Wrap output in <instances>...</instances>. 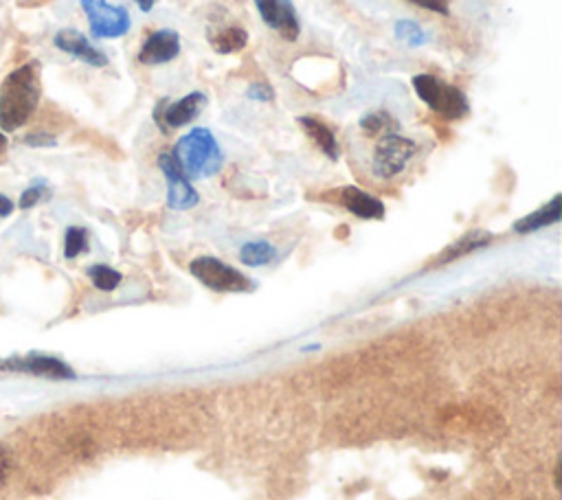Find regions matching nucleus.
I'll return each instance as SVG.
<instances>
[{
    "instance_id": "1",
    "label": "nucleus",
    "mask_w": 562,
    "mask_h": 500,
    "mask_svg": "<svg viewBox=\"0 0 562 500\" xmlns=\"http://www.w3.org/2000/svg\"><path fill=\"white\" fill-rule=\"evenodd\" d=\"M42 99L40 66L27 62L14 68L0 84V130L18 132L36 115Z\"/></svg>"
},
{
    "instance_id": "2",
    "label": "nucleus",
    "mask_w": 562,
    "mask_h": 500,
    "mask_svg": "<svg viewBox=\"0 0 562 500\" xmlns=\"http://www.w3.org/2000/svg\"><path fill=\"white\" fill-rule=\"evenodd\" d=\"M174 158L187 178H207L220 172L224 156L220 145L207 128H194L174 147Z\"/></svg>"
},
{
    "instance_id": "3",
    "label": "nucleus",
    "mask_w": 562,
    "mask_h": 500,
    "mask_svg": "<svg viewBox=\"0 0 562 500\" xmlns=\"http://www.w3.org/2000/svg\"><path fill=\"white\" fill-rule=\"evenodd\" d=\"M413 88L418 97L437 115L448 121H459L468 117L470 104L462 88L444 82V79L422 73L413 77Z\"/></svg>"
},
{
    "instance_id": "4",
    "label": "nucleus",
    "mask_w": 562,
    "mask_h": 500,
    "mask_svg": "<svg viewBox=\"0 0 562 500\" xmlns=\"http://www.w3.org/2000/svg\"><path fill=\"white\" fill-rule=\"evenodd\" d=\"M415 154H418V145H415V141L407 139V136L398 132L382 134V139L378 141L374 150L372 172L380 180L396 178L409 167Z\"/></svg>"
},
{
    "instance_id": "5",
    "label": "nucleus",
    "mask_w": 562,
    "mask_h": 500,
    "mask_svg": "<svg viewBox=\"0 0 562 500\" xmlns=\"http://www.w3.org/2000/svg\"><path fill=\"white\" fill-rule=\"evenodd\" d=\"M82 9L95 38L115 40L126 36L132 27L128 9L121 5H110L108 0H82Z\"/></svg>"
},
{
    "instance_id": "6",
    "label": "nucleus",
    "mask_w": 562,
    "mask_h": 500,
    "mask_svg": "<svg viewBox=\"0 0 562 500\" xmlns=\"http://www.w3.org/2000/svg\"><path fill=\"white\" fill-rule=\"evenodd\" d=\"M191 275L207 288L216 292H244L249 290V279L235 268L222 264L216 257H198L191 261Z\"/></svg>"
},
{
    "instance_id": "7",
    "label": "nucleus",
    "mask_w": 562,
    "mask_h": 500,
    "mask_svg": "<svg viewBox=\"0 0 562 500\" xmlns=\"http://www.w3.org/2000/svg\"><path fill=\"white\" fill-rule=\"evenodd\" d=\"M205 104H207V95L198 93V90L196 93L185 95L183 99L174 101V104H167V99H161L154 108V121L163 132L185 128L187 123H191L200 115Z\"/></svg>"
},
{
    "instance_id": "8",
    "label": "nucleus",
    "mask_w": 562,
    "mask_h": 500,
    "mask_svg": "<svg viewBox=\"0 0 562 500\" xmlns=\"http://www.w3.org/2000/svg\"><path fill=\"white\" fill-rule=\"evenodd\" d=\"M159 167L167 180V204H170V209L185 211V209L196 207L198 193L194 191V187L189 185V178L185 176L181 165L176 163L174 154H167V152L161 154Z\"/></svg>"
},
{
    "instance_id": "9",
    "label": "nucleus",
    "mask_w": 562,
    "mask_h": 500,
    "mask_svg": "<svg viewBox=\"0 0 562 500\" xmlns=\"http://www.w3.org/2000/svg\"><path fill=\"white\" fill-rule=\"evenodd\" d=\"M53 44L58 51L71 55V58L80 60L93 68H104L110 62L108 55L101 49H97L95 44L77 29H60L58 33H55Z\"/></svg>"
},
{
    "instance_id": "10",
    "label": "nucleus",
    "mask_w": 562,
    "mask_h": 500,
    "mask_svg": "<svg viewBox=\"0 0 562 500\" xmlns=\"http://www.w3.org/2000/svg\"><path fill=\"white\" fill-rule=\"evenodd\" d=\"M255 7L266 25L279 31V36H284L290 42L299 38L301 25L292 0H255Z\"/></svg>"
},
{
    "instance_id": "11",
    "label": "nucleus",
    "mask_w": 562,
    "mask_h": 500,
    "mask_svg": "<svg viewBox=\"0 0 562 500\" xmlns=\"http://www.w3.org/2000/svg\"><path fill=\"white\" fill-rule=\"evenodd\" d=\"M181 36L174 29H159L148 36L139 49V62L145 66H159L178 58Z\"/></svg>"
},
{
    "instance_id": "12",
    "label": "nucleus",
    "mask_w": 562,
    "mask_h": 500,
    "mask_svg": "<svg viewBox=\"0 0 562 500\" xmlns=\"http://www.w3.org/2000/svg\"><path fill=\"white\" fill-rule=\"evenodd\" d=\"M341 202L347 211H352L354 215H358V218H363V220L385 218V204L358 187H345L341 191Z\"/></svg>"
},
{
    "instance_id": "13",
    "label": "nucleus",
    "mask_w": 562,
    "mask_h": 500,
    "mask_svg": "<svg viewBox=\"0 0 562 500\" xmlns=\"http://www.w3.org/2000/svg\"><path fill=\"white\" fill-rule=\"evenodd\" d=\"M0 369H14V371H29L36 375H49V378H73V371L62 365L60 360L55 358H44V356H36V358H25V360H14V362H5L0 365Z\"/></svg>"
},
{
    "instance_id": "14",
    "label": "nucleus",
    "mask_w": 562,
    "mask_h": 500,
    "mask_svg": "<svg viewBox=\"0 0 562 500\" xmlns=\"http://www.w3.org/2000/svg\"><path fill=\"white\" fill-rule=\"evenodd\" d=\"M301 123V128L303 132H306L310 139L317 143L321 150L325 152V156L332 158V161H336V158L341 156V150H339V141H336V136L334 132L325 125L323 121L319 119H312V117H299L297 119Z\"/></svg>"
},
{
    "instance_id": "15",
    "label": "nucleus",
    "mask_w": 562,
    "mask_h": 500,
    "mask_svg": "<svg viewBox=\"0 0 562 500\" xmlns=\"http://www.w3.org/2000/svg\"><path fill=\"white\" fill-rule=\"evenodd\" d=\"M558 220H560V196H556L552 202L547 204V207L538 209L536 213L527 215V218L516 222L514 224V231L516 233H532V231L543 229V226L556 224Z\"/></svg>"
},
{
    "instance_id": "16",
    "label": "nucleus",
    "mask_w": 562,
    "mask_h": 500,
    "mask_svg": "<svg viewBox=\"0 0 562 500\" xmlns=\"http://www.w3.org/2000/svg\"><path fill=\"white\" fill-rule=\"evenodd\" d=\"M209 42H211V47L222 55L238 53L246 47V42H249V33L240 27H229V29L218 31L216 36L209 38Z\"/></svg>"
},
{
    "instance_id": "17",
    "label": "nucleus",
    "mask_w": 562,
    "mask_h": 500,
    "mask_svg": "<svg viewBox=\"0 0 562 500\" xmlns=\"http://www.w3.org/2000/svg\"><path fill=\"white\" fill-rule=\"evenodd\" d=\"M490 240H492V237L488 233H481V231L470 233L446 250L444 257H442V264H446V261H453L457 257H462V255H468V253H472V250L486 246Z\"/></svg>"
},
{
    "instance_id": "18",
    "label": "nucleus",
    "mask_w": 562,
    "mask_h": 500,
    "mask_svg": "<svg viewBox=\"0 0 562 500\" xmlns=\"http://www.w3.org/2000/svg\"><path fill=\"white\" fill-rule=\"evenodd\" d=\"M275 255H277L275 248L268 242H251V244H244L240 250V259L251 268L268 264V261L275 259Z\"/></svg>"
},
{
    "instance_id": "19",
    "label": "nucleus",
    "mask_w": 562,
    "mask_h": 500,
    "mask_svg": "<svg viewBox=\"0 0 562 500\" xmlns=\"http://www.w3.org/2000/svg\"><path fill=\"white\" fill-rule=\"evenodd\" d=\"M88 277H91L93 286L101 292H112L115 288H119V283H121V275L115 268L101 266V264L88 268Z\"/></svg>"
},
{
    "instance_id": "20",
    "label": "nucleus",
    "mask_w": 562,
    "mask_h": 500,
    "mask_svg": "<svg viewBox=\"0 0 562 500\" xmlns=\"http://www.w3.org/2000/svg\"><path fill=\"white\" fill-rule=\"evenodd\" d=\"M396 38L402 40L404 44H409V47H422V44L429 42V36L422 31V27L418 22L413 20H398L396 22Z\"/></svg>"
},
{
    "instance_id": "21",
    "label": "nucleus",
    "mask_w": 562,
    "mask_h": 500,
    "mask_svg": "<svg viewBox=\"0 0 562 500\" xmlns=\"http://www.w3.org/2000/svg\"><path fill=\"white\" fill-rule=\"evenodd\" d=\"M86 248H88V233L80 229V226H71L64 237V257L66 259L80 257Z\"/></svg>"
},
{
    "instance_id": "22",
    "label": "nucleus",
    "mask_w": 562,
    "mask_h": 500,
    "mask_svg": "<svg viewBox=\"0 0 562 500\" xmlns=\"http://www.w3.org/2000/svg\"><path fill=\"white\" fill-rule=\"evenodd\" d=\"M361 128H363V132L372 134V136H376V134H380V132H385V134H387V132H393L391 119H389L387 112H372V115L363 117Z\"/></svg>"
},
{
    "instance_id": "23",
    "label": "nucleus",
    "mask_w": 562,
    "mask_h": 500,
    "mask_svg": "<svg viewBox=\"0 0 562 500\" xmlns=\"http://www.w3.org/2000/svg\"><path fill=\"white\" fill-rule=\"evenodd\" d=\"M22 143L29 147H55L58 145V139L49 132H29L22 136Z\"/></svg>"
},
{
    "instance_id": "24",
    "label": "nucleus",
    "mask_w": 562,
    "mask_h": 500,
    "mask_svg": "<svg viewBox=\"0 0 562 500\" xmlns=\"http://www.w3.org/2000/svg\"><path fill=\"white\" fill-rule=\"evenodd\" d=\"M246 97L253 101H260V104H266V101L275 99V93L268 84H253V86H249V90H246Z\"/></svg>"
},
{
    "instance_id": "25",
    "label": "nucleus",
    "mask_w": 562,
    "mask_h": 500,
    "mask_svg": "<svg viewBox=\"0 0 562 500\" xmlns=\"http://www.w3.org/2000/svg\"><path fill=\"white\" fill-rule=\"evenodd\" d=\"M44 198V187L42 185H33L29 187L25 193L20 196V209H31Z\"/></svg>"
},
{
    "instance_id": "26",
    "label": "nucleus",
    "mask_w": 562,
    "mask_h": 500,
    "mask_svg": "<svg viewBox=\"0 0 562 500\" xmlns=\"http://www.w3.org/2000/svg\"><path fill=\"white\" fill-rule=\"evenodd\" d=\"M409 3L418 5V7H424V9H429V11H435V14L448 16V3H451V0H409Z\"/></svg>"
},
{
    "instance_id": "27",
    "label": "nucleus",
    "mask_w": 562,
    "mask_h": 500,
    "mask_svg": "<svg viewBox=\"0 0 562 500\" xmlns=\"http://www.w3.org/2000/svg\"><path fill=\"white\" fill-rule=\"evenodd\" d=\"M9 474H11V454L5 448H0V487L7 483Z\"/></svg>"
},
{
    "instance_id": "28",
    "label": "nucleus",
    "mask_w": 562,
    "mask_h": 500,
    "mask_svg": "<svg viewBox=\"0 0 562 500\" xmlns=\"http://www.w3.org/2000/svg\"><path fill=\"white\" fill-rule=\"evenodd\" d=\"M11 211H14V202H11L7 196H3V193H0V215H3V218H7V215H11Z\"/></svg>"
},
{
    "instance_id": "29",
    "label": "nucleus",
    "mask_w": 562,
    "mask_h": 500,
    "mask_svg": "<svg viewBox=\"0 0 562 500\" xmlns=\"http://www.w3.org/2000/svg\"><path fill=\"white\" fill-rule=\"evenodd\" d=\"M134 3H137V7L143 11V14H150L156 5V0H134Z\"/></svg>"
},
{
    "instance_id": "30",
    "label": "nucleus",
    "mask_w": 562,
    "mask_h": 500,
    "mask_svg": "<svg viewBox=\"0 0 562 500\" xmlns=\"http://www.w3.org/2000/svg\"><path fill=\"white\" fill-rule=\"evenodd\" d=\"M5 147H7V136H5L3 130H0V154L5 152Z\"/></svg>"
}]
</instances>
